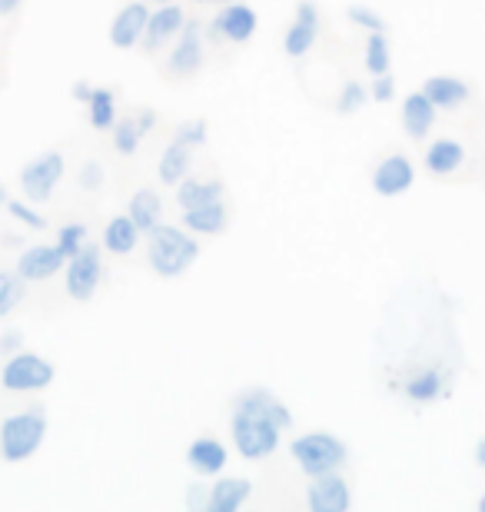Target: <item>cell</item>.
<instances>
[{
	"label": "cell",
	"mask_w": 485,
	"mask_h": 512,
	"mask_svg": "<svg viewBox=\"0 0 485 512\" xmlns=\"http://www.w3.org/2000/svg\"><path fill=\"white\" fill-rule=\"evenodd\" d=\"M306 509L309 512H349L353 509V486L339 473L316 476L306 489Z\"/></svg>",
	"instance_id": "5bb4252c"
},
{
	"label": "cell",
	"mask_w": 485,
	"mask_h": 512,
	"mask_svg": "<svg viewBox=\"0 0 485 512\" xmlns=\"http://www.w3.org/2000/svg\"><path fill=\"white\" fill-rule=\"evenodd\" d=\"M64 170H67V160L60 150H47L34 157L30 163L20 167V193L34 203V207H44V203L54 200V190L60 187V180H64Z\"/></svg>",
	"instance_id": "5b68a950"
},
{
	"label": "cell",
	"mask_w": 485,
	"mask_h": 512,
	"mask_svg": "<svg viewBox=\"0 0 485 512\" xmlns=\"http://www.w3.org/2000/svg\"><path fill=\"white\" fill-rule=\"evenodd\" d=\"M140 243V230L133 227V220L127 213H117L103 223V233H100V250H107L110 256H130L137 250Z\"/></svg>",
	"instance_id": "7402d4cb"
},
{
	"label": "cell",
	"mask_w": 485,
	"mask_h": 512,
	"mask_svg": "<svg viewBox=\"0 0 485 512\" xmlns=\"http://www.w3.org/2000/svg\"><path fill=\"white\" fill-rule=\"evenodd\" d=\"M319 30H323V10L313 0H296L293 20L283 34V54L290 60H303L319 44Z\"/></svg>",
	"instance_id": "8fae6325"
},
{
	"label": "cell",
	"mask_w": 485,
	"mask_h": 512,
	"mask_svg": "<svg viewBox=\"0 0 485 512\" xmlns=\"http://www.w3.org/2000/svg\"><path fill=\"white\" fill-rule=\"evenodd\" d=\"M422 94L429 97V104L436 110H446V114H452V110H462L472 100V87L469 80L462 77H452V74H436V77H426L422 80Z\"/></svg>",
	"instance_id": "e0dca14e"
},
{
	"label": "cell",
	"mask_w": 485,
	"mask_h": 512,
	"mask_svg": "<svg viewBox=\"0 0 485 512\" xmlns=\"http://www.w3.org/2000/svg\"><path fill=\"white\" fill-rule=\"evenodd\" d=\"M226 200V187L220 180H196V177H187L177 187V203H180V213H187L193 207H206V203H220Z\"/></svg>",
	"instance_id": "d4e9b609"
},
{
	"label": "cell",
	"mask_w": 485,
	"mask_h": 512,
	"mask_svg": "<svg viewBox=\"0 0 485 512\" xmlns=\"http://www.w3.org/2000/svg\"><path fill=\"white\" fill-rule=\"evenodd\" d=\"M346 20L353 27H363L366 34H386V20L379 14L376 7H366V4H353L346 10Z\"/></svg>",
	"instance_id": "d6a6232c"
},
{
	"label": "cell",
	"mask_w": 485,
	"mask_h": 512,
	"mask_svg": "<svg viewBox=\"0 0 485 512\" xmlns=\"http://www.w3.org/2000/svg\"><path fill=\"white\" fill-rule=\"evenodd\" d=\"M479 512H485V496L479 499Z\"/></svg>",
	"instance_id": "7bdbcfd3"
},
{
	"label": "cell",
	"mask_w": 485,
	"mask_h": 512,
	"mask_svg": "<svg viewBox=\"0 0 485 512\" xmlns=\"http://www.w3.org/2000/svg\"><path fill=\"white\" fill-rule=\"evenodd\" d=\"M190 163H193V150L187 143L170 137L167 150H163V157L157 163V177L163 187H180V183L190 177Z\"/></svg>",
	"instance_id": "cb8c5ba5"
},
{
	"label": "cell",
	"mask_w": 485,
	"mask_h": 512,
	"mask_svg": "<svg viewBox=\"0 0 485 512\" xmlns=\"http://www.w3.org/2000/svg\"><path fill=\"white\" fill-rule=\"evenodd\" d=\"M103 183V167L97 160H87L84 167H80V187H87V190H97Z\"/></svg>",
	"instance_id": "8d00e7d4"
},
{
	"label": "cell",
	"mask_w": 485,
	"mask_h": 512,
	"mask_svg": "<svg viewBox=\"0 0 485 512\" xmlns=\"http://www.w3.org/2000/svg\"><path fill=\"white\" fill-rule=\"evenodd\" d=\"M160 4H170V0H160Z\"/></svg>",
	"instance_id": "ee69618b"
},
{
	"label": "cell",
	"mask_w": 485,
	"mask_h": 512,
	"mask_svg": "<svg viewBox=\"0 0 485 512\" xmlns=\"http://www.w3.org/2000/svg\"><path fill=\"white\" fill-rule=\"evenodd\" d=\"M196 256H200V243H196L193 233H187L183 227L163 223L157 233L147 237V263L160 280L183 276L196 263Z\"/></svg>",
	"instance_id": "7a4b0ae2"
},
{
	"label": "cell",
	"mask_w": 485,
	"mask_h": 512,
	"mask_svg": "<svg viewBox=\"0 0 485 512\" xmlns=\"http://www.w3.org/2000/svg\"><path fill=\"white\" fill-rule=\"evenodd\" d=\"M70 94H74L77 104H84V107H87L90 94H94V84H90V80H74V87H70Z\"/></svg>",
	"instance_id": "74e56055"
},
{
	"label": "cell",
	"mask_w": 485,
	"mask_h": 512,
	"mask_svg": "<svg viewBox=\"0 0 485 512\" xmlns=\"http://www.w3.org/2000/svg\"><path fill=\"white\" fill-rule=\"evenodd\" d=\"M206 30H210V37L220 40V44L243 47V44H250L253 34L260 30V14H256L250 4H243V0H233V4H223L216 10Z\"/></svg>",
	"instance_id": "ba28073f"
},
{
	"label": "cell",
	"mask_w": 485,
	"mask_h": 512,
	"mask_svg": "<svg viewBox=\"0 0 485 512\" xmlns=\"http://www.w3.org/2000/svg\"><path fill=\"white\" fill-rule=\"evenodd\" d=\"M20 7H24V0H0V17H14L20 14Z\"/></svg>",
	"instance_id": "f35d334b"
},
{
	"label": "cell",
	"mask_w": 485,
	"mask_h": 512,
	"mask_svg": "<svg viewBox=\"0 0 485 512\" xmlns=\"http://www.w3.org/2000/svg\"><path fill=\"white\" fill-rule=\"evenodd\" d=\"M193 4H220L223 7V4H233V0H193Z\"/></svg>",
	"instance_id": "60d3db41"
},
{
	"label": "cell",
	"mask_w": 485,
	"mask_h": 512,
	"mask_svg": "<svg viewBox=\"0 0 485 512\" xmlns=\"http://www.w3.org/2000/svg\"><path fill=\"white\" fill-rule=\"evenodd\" d=\"M206 64V34H203V24L190 20L187 30L173 40L170 54H167V64H163L160 74L170 80V84H183V80L196 77Z\"/></svg>",
	"instance_id": "8992f818"
},
{
	"label": "cell",
	"mask_w": 485,
	"mask_h": 512,
	"mask_svg": "<svg viewBox=\"0 0 485 512\" xmlns=\"http://www.w3.org/2000/svg\"><path fill=\"white\" fill-rule=\"evenodd\" d=\"M127 217L133 220V227L140 230V237H150L163 227V200L153 187H140L127 203Z\"/></svg>",
	"instance_id": "ffe728a7"
},
{
	"label": "cell",
	"mask_w": 485,
	"mask_h": 512,
	"mask_svg": "<svg viewBox=\"0 0 485 512\" xmlns=\"http://www.w3.org/2000/svg\"><path fill=\"white\" fill-rule=\"evenodd\" d=\"M7 203V190H4V183H0V207Z\"/></svg>",
	"instance_id": "b9f144b4"
},
{
	"label": "cell",
	"mask_w": 485,
	"mask_h": 512,
	"mask_svg": "<svg viewBox=\"0 0 485 512\" xmlns=\"http://www.w3.org/2000/svg\"><path fill=\"white\" fill-rule=\"evenodd\" d=\"M47 436V413L40 406L20 409V413L7 416L0 423V456L7 463H27L30 456H37V449L44 446Z\"/></svg>",
	"instance_id": "3957f363"
},
{
	"label": "cell",
	"mask_w": 485,
	"mask_h": 512,
	"mask_svg": "<svg viewBox=\"0 0 485 512\" xmlns=\"http://www.w3.org/2000/svg\"><path fill=\"white\" fill-rule=\"evenodd\" d=\"M7 213L14 220H20L24 227L30 230H47V220L40 217V213L34 210V203H24V200H7Z\"/></svg>",
	"instance_id": "e575fe53"
},
{
	"label": "cell",
	"mask_w": 485,
	"mask_h": 512,
	"mask_svg": "<svg viewBox=\"0 0 485 512\" xmlns=\"http://www.w3.org/2000/svg\"><path fill=\"white\" fill-rule=\"evenodd\" d=\"M422 163H426L429 177L449 180L466 167V147L452 137H436V140H429L426 153H422Z\"/></svg>",
	"instance_id": "ac0fdd59"
},
{
	"label": "cell",
	"mask_w": 485,
	"mask_h": 512,
	"mask_svg": "<svg viewBox=\"0 0 485 512\" xmlns=\"http://www.w3.org/2000/svg\"><path fill=\"white\" fill-rule=\"evenodd\" d=\"M147 20H150V7L147 0H127L110 20V47L113 50H137L143 44V34H147Z\"/></svg>",
	"instance_id": "7c38bea8"
},
{
	"label": "cell",
	"mask_w": 485,
	"mask_h": 512,
	"mask_svg": "<svg viewBox=\"0 0 485 512\" xmlns=\"http://www.w3.org/2000/svg\"><path fill=\"white\" fill-rule=\"evenodd\" d=\"M369 100H376V104H389V100H396V77L392 74L376 77L373 87H369Z\"/></svg>",
	"instance_id": "d590c367"
},
{
	"label": "cell",
	"mask_w": 485,
	"mask_h": 512,
	"mask_svg": "<svg viewBox=\"0 0 485 512\" xmlns=\"http://www.w3.org/2000/svg\"><path fill=\"white\" fill-rule=\"evenodd\" d=\"M187 463L200 476H220L226 469V446L216 436H196L187 449Z\"/></svg>",
	"instance_id": "603a6c76"
},
{
	"label": "cell",
	"mask_w": 485,
	"mask_h": 512,
	"mask_svg": "<svg viewBox=\"0 0 485 512\" xmlns=\"http://www.w3.org/2000/svg\"><path fill=\"white\" fill-rule=\"evenodd\" d=\"M117 120H120L117 90H113V87H94V94H90V100H87V124H90V130L110 133Z\"/></svg>",
	"instance_id": "484cf974"
},
{
	"label": "cell",
	"mask_w": 485,
	"mask_h": 512,
	"mask_svg": "<svg viewBox=\"0 0 485 512\" xmlns=\"http://www.w3.org/2000/svg\"><path fill=\"white\" fill-rule=\"evenodd\" d=\"M190 17H187V7L170 0V4H160L157 10H150V20H147V34H143V44L140 50L147 57H157L160 50H170L173 40H177L183 30H187Z\"/></svg>",
	"instance_id": "30bf717a"
},
{
	"label": "cell",
	"mask_w": 485,
	"mask_h": 512,
	"mask_svg": "<svg viewBox=\"0 0 485 512\" xmlns=\"http://www.w3.org/2000/svg\"><path fill=\"white\" fill-rule=\"evenodd\" d=\"M246 499H250V483L240 476H223V479H216V486L206 493L203 512H240Z\"/></svg>",
	"instance_id": "44dd1931"
},
{
	"label": "cell",
	"mask_w": 485,
	"mask_h": 512,
	"mask_svg": "<svg viewBox=\"0 0 485 512\" xmlns=\"http://www.w3.org/2000/svg\"><path fill=\"white\" fill-rule=\"evenodd\" d=\"M442 389V380L436 370H422L419 376H412V380L406 383V396L412 399V403H429V399H436Z\"/></svg>",
	"instance_id": "4dcf8cb0"
},
{
	"label": "cell",
	"mask_w": 485,
	"mask_h": 512,
	"mask_svg": "<svg viewBox=\"0 0 485 512\" xmlns=\"http://www.w3.org/2000/svg\"><path fill=\"white\" fill-rule=\"evenodd\" d=\"M54 376L57 370L47 356L17 353V356H10L4 363V370H0V386H4L7 393H40V389H47L54 383Z\"/></svg>",
	"instance_id": "52a82bcc"
},
{
	"label": "cell",
	"mask_w": 485,
	"mask_h": 512,
	"mask_svg": "<svg viewBox=\"0 0 485 512\" xmlns=\"http://www.w3.org/2000/svg\"><path fill=\"white\" fill-rule=\"evenodd\" d=\"M143 137H147V133L140 130L137 117H133V114L120 117L117 124H113V130H110V143H113V150H117V157H133V153L140 150Z\"/></svg>",
	"instance_id": "83f0119b"
},
{
	"label": "cell",
	"mask_w": 485,
	"mask_h": 512,
	"mask_svg": "<svg viewBox=\"0 0 485 512\" xmlns=\"http://www.w3.org/2000/svg\"><path fill=\"white\" fill-rule=\"evenodd\" d=\"M369 104V90L359 84V80H349V84L339 90V104H336V110L343 117H349V114H356V110H363Z\"/></svg>",
	"instance_id": "836d02e7"
},
{
	"label": "cell",
	"mask_w": 485,
	"mask_h": 512,
	"mask_svg": "<svg viewBox=\"0 0 485 512\" xmlns=\"http://www.w3.org/2000/svg\"><path fill=\"white\" fill-rule=\"evenodd\" d=\"M373 190L379 197H402V193L412 190L416 183V163H412L409 153H386L383 160L373 167Z\"/></svg>",
	"instance_id": "4fadbf2b"
},
{
	"label": "cell",
	"mask_w": 485,
	"mask_h": 512,
	"mask_svg": "<svg viewBox=\"0 0 485 512\" xmlns=\"http://www.w3.org/2000/svg\"><path fill=\"white\" fill-rule=\"evenodd\" d=\"M293 416L270 389H243L233 403L230 433L236 443V453L243 459H266L280 446V433L290 429Z\"/></svg>",
	"instance_id": "6da1fadb"
},
{
	"label": "cell",
	"mask_w": 485,
	"mask_h": 512,
	"mask_svg": "<svg viewBox=\"0 0 485 512\" xmlns=\"http://www.w3.org/2000/svg\"><path fill=\"white\" fill-rule=\"evenodd\" d=\"M173 140L187 143L190 150H200L206 147V140H210V124H206L203 117L183 120V124H177V130H173Z\"/></svg>",
	"instance_id": "1f68e13d"
},
{
	"label": "cell",
	"mask_w": 485,
	"mask_h": 512,
	"mask_svg": "<svg viewBox=\"0 0 485 512\" xmlns=\"http://www.w3.org/2000/svg\"><path fill=\"white\" fill-rule=\"evenodd\" d=\"M290 453L296 459V466L303 469L309 479L339 473L349 459V449H346L343 439L333 436V433H323V429H313V433L296 436L290 443Z\"/></svg>",
	"instance_id": "277c9868"
},
{
	"label": "cell",
	"mask_w": 485,
	"mask_h": 512,
	"mask_svg": "<svg viewBox=\"0 0 485 512\" xmlns=\"http://www.w3.org/2000/svg\"><path fill=\"white\" fill-rule=\"evenodd\" d=\"M90 243V230H87V223H64V227L57 230V243L54 247L60 250V256L64 260H70V256H77L80 250H84Z\"/></svg>",
	"instance_id": "f546056e"
},
{
	"label": "cell",
	"mask_w": 485,
	"mask_h": 512,
	"mask_svg": "<svg viewBox=\"0 0 485 512\" xmlns=\"http://www.w3.org/2000/svg\"><path fill=\"white\" fill-rule=\"evenodd\" d=\"M436 117L439 110L429 104V97L422 90H412V94L402 97V107H399V124L402 133L412 140V143H426L436 130Z\"/></svg>",
	"instance_id": "9a60e30c"
},
{
	"label": "cell",
	"mask_w": 485,
	"mask_h": 512,
	"mask_svg": "<svg viewBox=\"0 0 485 512\" xmlns=\"http://www.w3.org/2000/svg\"><path fill=\"white\" fill-rule=\"evenodd\" d=\"M363 64H366V74L373 77V80L392 74V44H389V34H366Z\"/></svg>",
	"instance_id": "4316f807"
},
{
	"label": "cell",
	"mask_w": 485,
	"mask_h": 512,
	"mask_svg": "<svg viewBox=\"0 0 485 512\" xmlns=\"http://www.w3.org/2000/svg\"><path fill=\"white\" fill-rule=\"evenodd\" d=\"M27 283L20 280L17 270H0V320H7L10 313L24 303Z\"/></svg>",
	"instance_id": "f1b7e54d"
},
{
	"label": "cell",
	"mask_w": 485,
	"mask_h": 512,
	"mask_svg": "<svg viewBox=\"0 0 485 512\" xmlns=\"http://www.w3.org/2000/svg\"><path fill=\"white\" fill-rule=\"evenodd\" d=\"M180 227L193 233V237H220L230 227V203H206V207H193L180 213Z\"/></svg>",
	"instance_id": "d6986e66"
},
{
	"label": "cell",
	"mask_w": 485,
	"mask_h": 512,
	"mask_svg": "<svg viewBox=\"0 0 485 512\" xmlns=\"http://www.w3.org/2000/svg\"><path fill=\"white\" fill-rule=\"evenodd\" d=\"M103 250L97 243H87L84 250L77 256H70L67 266H64V280H67V296L77 303H87L94 300V293L100 290V280H103Z\"/></svg>",
	"instance_id": "9c48e42d"
},
{
	"label": "cell",
	"mask_w": 485,
	"mask_h": 512,
	"mask_svg": "<svg viewBox=\"0 0 485 512\" xmlns=\"http://www.w3.org/2000/svg\"><path fill=\"white\" fill-rule=\"evenodd\" d=\"M67 266V260L60 256L54 243H37V247H27L17 260V276L24 283H44L50 276H57Z\"/></svg>",
	"instance_id": "2e32d148"
},
{
	"label": "cell",
	"mask_w": 485,
	"mask_h": 512,
	"mask_svg": "<svg viewBox=\"0 0 485 512\" xmlns=\"http://www.w3.org/2000/svg\"><path fill=\"white\" fill-rule=\"evenodd\" d=\"M476 463H479V466L485 469V436L479 439V446H476Z\"/></svg>",
	"instance_id": "ab89813d"
}]
</instances>
